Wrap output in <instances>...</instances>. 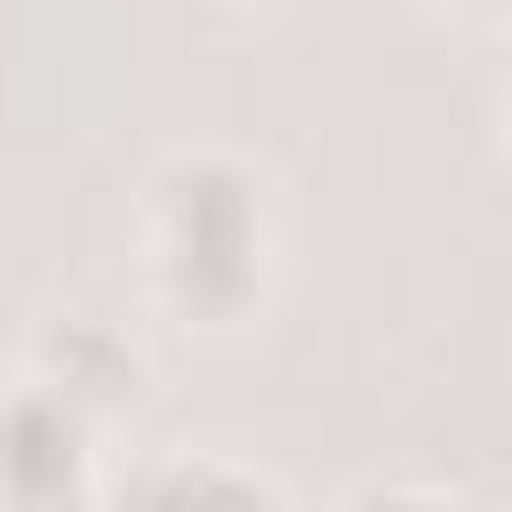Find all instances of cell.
<instances>
[{
    "label": "cell",
    "mask_w": 512,
    "mask_h": 512,
    "mask_svg": "<svg viewBox=\"0 0 512 512\" xmlns=\"http://www.w3.org/2000/svg\"><path fill=\"white\" fill-rule=\"evenodd\" d=\"M96 416L32 368L0 376V512H104Z\"/></svg>",
    "instance_id": "7a4b0ae2"
},
{
    "label": "cell",
    "mask_w": 512,
    "mask_h": 512,
    "mask_svg": "<svg viewBox=\"0 0 512 512\" xmlns=\"http://www.w3.org/2000/svg\"><path fill=\"white\" fill-rule=\"evenodd\" d=\"M104 512H288L280 480L224 448H160L104 480Z\"/></svg>",
    "instance_id": "277c9868"
},
{
    "label": "cell",
    "mask_w": 512,
    "mask_h": 512,
    "mask_svg": "<svg viewBox=\"0 0 512 512\" xmlns=\"http://www.w3.org/2000/svg\"><path fill=\"white\" fill-rule=\"evenodd\" d=\"M440 8H456V16H472L488 32H512V0H440Z\"/></svg>",
    "instance_id": "8992f818"
},
{
    "label": "cell",
    "mask_w": 512,
    "mask_h": 512,
    "mask_svg": "<svg viewBox=\"0 0 512 512\" xmlns=\"http://www.w3.org/2000/svg\"><path fill=\"white\" fill-rule=\"evenodd\" d=\"M272 272V200L240 152H168L144 184V288L184 328H240Z\"/></svg>",
    "instance_id": "6da1fadb"
},
{
    "label": "cell",
    "mask_w": 512,
    "mask_h": 512,
    "mask_svg": "<svg viewBox=\"0 0 512 512\" xmlns=\"http://www.w3.org/2000/svg\"><path fill=\"white\" fill-rule=\"evenodd\" d=\"M336 512H480V504L440 480H360L336 496Z\"/></svg>",
    "instance_id": "5b68a950"
},
{
    "label": "cell",
    "mask_w": 512,
    "mask_h": 512,
    "mask_svg": "<svg viewBox=\"0 0 512 512\" xmlns=\"http://www.w3.org/2000/svg\"><path fill=\"white\" fill-rule=\"evenodd\" d=\"M24 368L40 384H56L72 408H88L96 424H112V416H128L144 400V352L104 312H48L32 328V344H24Z\"/></svg>",
    "instance_id": "3957f363"
},
{
    "label": "cell",
    "mask_w": 512,
    "mask_h": 512,
    "mask_svg": "<svg viewBox=\"0 0 512 512\" xmlns=\"http://www.w3.org/2000/svg\"><path fill=\"white\" fill-rule=\"evenodd\" d=\"M496 128H504V152H512V72H504V88H496Z\"/></svg>",
    "instance_id": "52a82bcc"
}]
</instances>
